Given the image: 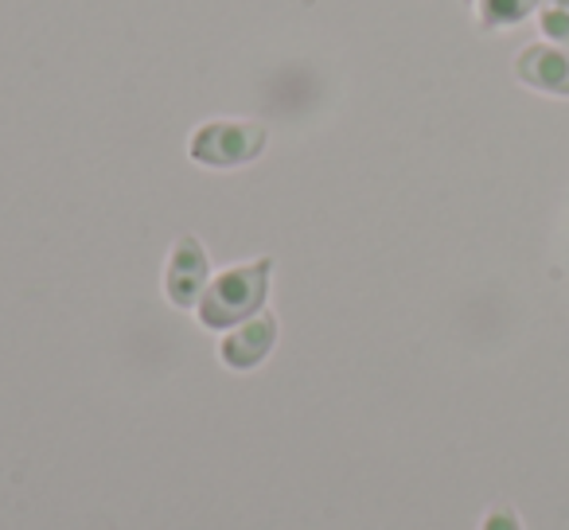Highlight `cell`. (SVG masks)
I'll use <instances>...</instances> for the list:
<instances>
[{
  "instance_id": "cell-1",
  "label": "cell",
  "mask_w": 569,
  "mask_h": 530,
  "mask_svg": "<svg viewBox=\"0 0 569 530\" xmlns=\"http://www.w3.org/2000/svg\"><path fill=\"white\" fill-rule=\"evenodd\" d=\"M269 273H273V258H258L250 266H234V270L219 273L199 301V324L211 332H227V328L258 317L269 297Z\"/></svg>"
},
{
  "instance_id": "cell-2",
  "label": "cell",
  "mask_w": 569,
  "mask_h": 530,
  "mask_svg": "<svg viewBox=\"0 0 569 530\" xmlns=\"http://www.w3.org/2000/svg\"><path fill=\"white\" fill-rule=\"evenodd\" d=\"M191 160L203 168H242L266 152V126L258 121H207L191 133Z\"/></svg>"
},
{
  "instance_id": "cell-3",
  "label": "cell",
  "mask_w": 569,
  "mask_h": 530,
  "mask_svg": "<svg viewBox=\"0 0 569 530\" xmlns=\"http://www.w3.org/2000/svg\"><path fill=\"white\" fill-rule=\"evenodd\" d=\"M207 286H211V266H207V250L196 234H183L172 246L164 270V293L176 309H199Z\"/></svg>"
},
{
  "instance_id": "cell-4",
  "label": "cell",
  "mask_w": 569,
  "mask_h": 530,
  "mask_svg": "<svg viewBox=\"0 0 569 530\" xmlns=\"http://www.w3.org/2000/svg\"><path fill=\"white\" fill-rule=\"evenodd\" d=\"M515 79L527 90L550 98H569V48L535 40L515 56Z\"/></svg>"
},
{
  "instance_id": "cell-5",
  "label": "cell",
  "mask_w": 569,
  "mask_h": 530,
  "mask_svg": "<svg viewBox=\"0 0 569 530\" xmlns=\"http://www.w3.org/2000/svg\"><path fill=\"white\" fill-rule=\"evenodd\" d=\"M273 343H277V320L269 317V312H258V317L238 324L234 332L222 340L219 356L230 371H250V367H258L261 359L273 351Z\"/></svg>"
},
{
  "instance_id": "cell-6",
  "label": "cell",
  "mask_w": 569,
  "mask_h": 530,
  "mask_svg": "<svg viewBox=\"0 0 569 530\" xmlns=\"http://www.w3.org/2000/svg\"><path fill=\"white\" fill-rule=\"evenodd\" d=\"M472 9L480 32H507V28H519L530 17H538L542 0H472Z\"/></svg>"
},
{
  "instance_id": "cell-7",
  "label": "cell",
  "mask_w": 569,
  "mask_h": 530,
  "mask_svg": "<svg viewBox=\"0 0 569 530\" xmlns=\"http://www.w3.org/2000/svg\"><path fill=\"white\" fill-rule=\"evenodd\" d=\"M535 20L546 43L569 48V0H542V9H538Z\"/></svg>"
},
{
  "instance_id": "cell-8",
  "label": "cell",
  "mask_w": 569,
  "mask_h": 530,
  "mask_svg": "<svg viewBox=\"0 0 569 530\" xmlns=\"http://www.w3.org/2000/svg\"><path fill=\"white\" fill-rule=\"evenodd\" d=\"M483 530H519V522H515V514L507 511H496L488 522H483Z\"/></svg>"
},
{
  "instance_id": "cell-9",
  "label": "cell",
  "mask_w": 569,
  "mask_h": 530,
  "mask_svg": "<svg viewBox=\"0 0 569 530\" xmlns=\"http://www.w3.org/2000/svg\"><path fill=\"white\" fill-rule=\"evenodd\" d=\"M468 4H472V0H468Z\"/></svg>"
}]
</instances>
